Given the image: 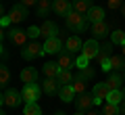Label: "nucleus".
<instances>
[{"label":"nucleus","mask_w":125,"mask_h":115,"mask_svg":"<svg viewBox=\"0 0 125 115\" xmlns=\"http://www.w3.org/2000/svg\"><path fill=\"white\" fill-rule=\"evenodd\" d=\"M58 84L61 86H67V84H73L75 82V75L71 73V69H61V73H58Z\"/></svg>","instance_id":"412c9836"},{"label":"nucleus","mask_w":125,"mask_h":115,"mask_svg":"<svg viewBox=\"0 0 125 115\" xmlns=\"http://www.w3.org/2000/svg\"><path fill=\"white\" fill-rule=\"evenodd\" d=\"M121 48H123V50H121V54H123V57H125V44H123V46H121Z\"/></svg>","instance_id":"a19ab883"},{"label":"nucleus","mask_w":125,"mask_h":115,"mask_svg":"<svg viewBox=\"0 0 125 115\" xmlns=\"http://www.w3.org/2000/svg\"><path fill=\"white\" fill-rule=\"evenodd\" d=\"M108 92H111V88H108V84H106V82H98V84H94L92 94H94L96 98H100V101H106Z\"/></svg>","instance_id":"dca6fc26"},{"label":"nucleus","mask_w":125,"mask_h":115,"mask_svg":"<svg viewBox=\"0 0 125 115\" xmlns=\"http://www.w3.org/2000/svg\"><path fill=\"white\" fill-rule=\"evenodd\" d=\"M9 17H10V21H13V23L25 21V17H27V6H23L21 2H19V4H13V9H10Z\"/></svg>","instance_id":"1a4fd4ad"},{"label":"nucleus","mask_w":125,"mask_h":115,"mask_svg":"<svg viewBox=\"0 0 125 115\" xmlns=\"http://www.w3.org/2000/svg\"><path fill=\"white\" fill-rule=\"evenodd\" d=\"M123 101H125V90H123Z\"/></svg>","instance_id":"c03bdc74"},{"label":"nucleus","mask_w":125,"mask_h":115,"mask_svg":"<svg viewBox=\"0 0 125 115\" xmlns=\"http://www.w3.org/2000/svg\"><path fill=\"white\" fill-rule=\"evenodd\" d=\"M50 9H52V0H40V2L36 4V13H38V17H46Z\"/></svg>","instance_id":"b1692460"},{"label":"nucleus","mask_w":125,"mask_h":115,"mask_svg":"<svg viewBox=\"0 0 125 115\" xmlns=\"http://www.w3.org/2000/svg\"><path fill=\"white\" fill-rule=\"evenodd\" d=\"M88 17L81 13H75V11H71V13L65 17V25L69 27V29L73 31V34H83L85 27H88Z\"/></svg>","instance_id":"f257e3e1"},{"label":"nucleus","mask_w":125,"mask_h":115,"mask_svg":"<svg viewBox=\"0 0 125 115\" xmlns=\"http://www.w3.org/2000/svg\"><path fill=\"white\" fill-rule=\"evenodd\" d=\"M40 54H44V44H40V42H36V40L27 42V44L23 46V50H21V57L25 59V61H31V59H38Z\"/></svg>","instance_id":"f03ea898"},{"label":"nucleus","mask_w":125,"mask_h":115,"mask_svg":"<svg viewBox=\"0 0 125 115\" xmlns=\"http://www.w3.org/2000/svg\"><path fill=\"white\" fill-rule=\"evenodd\" d=\"M38 2H40V0H21V4H23V6H27V9H31V6L38 4Z\"/></svg>","instance_id":"c9c22d12"},{"label":"nucleus","mask_w":125,"mask_h":115,"mask_svg":"<svg viewBox=\"0 0 125 115\" xmlns=\"http://www.w3.org/2000/svg\"><path fill=\"white\" fill-rule=\"evenodd\" d=\"M52 9H54V13L67 17V15L73 11V2L71 0H52Z\"/></svg>","instance_id":"9b49d317"},{"label":"nucleus","mask_w":125,"mask_h":115,"mask_svg":"<svg viewBox=\"0 0 125 115\" xmlns=\"http://www.w3.org/2000/svg\"><path fill=\"white\" fill-rule=\"evenodd\" d=\"M108 34H111V25H108L106 21L92 23V36L96 38V40H100V38H106Z\"/></svg>","instance_id":"9d476101"},{"label":"nucleus","mask_w":125,"mask_h":115,"mask_svg":"<svg viewBox=\"0 0 125 115\" xmlns=\"http://www.w3.org/2000/svg\"><path fill=\"white\" fill-rule=\"evenodd\" d=\"M108 88L111 90H121V86H123V77H121L119 73H111L108 75V80H106Z\"/></svg>","instance_id":"393cba45"},{"label":"nucleus","mask_w":125,"mask_h":115,"mask_svg":"<svg viewBox=\"0 0 125 115\" xmlns=\"http://www.w3.org/2000/svg\"><path fill=\"white\" fill-rule=\"evenodd\" d=\"M19 77H21L23 84H36V80H38V71L33 69V67H25V69L19 73Z\"/></svg>","instance_id":"f3484780"},{"label":"nucleus","mask_w":125,"mask_h":115,"mask_svg":"<svg viewBox=\"0 0 125 115\" xmlns=\"http://www.w3.org/2000/svg\"><path fill=\"white\" fill-rule=\"evenodd\" d=\"M100 48H102V46L98 44V40H96V38H90V40L83 42V48H81V52H83L88 59H98Z\"/></svg>","instance_id":"423d86ee"},{"label":"nucleus","mask_w":125,"mask_h":115,"mask_svg":"<svg viewBox=\"0 0 125 115\" xmlns=\"http://www.w3.org/2000/svg\"><path fill=\"white\" fill-rule=\"evenodd\" d=\"M23 115H42V109H40V105H38V102H25Z\"/></svg>","instance_id":"bb28decb"},{"label":"nucleus","mask_w":125,"mask_h":115,"mask_svg":"<svg viewBox=\"0 0 125 115\" xmlns=\"http://www.w3.org/2000/svg\"><path fill=\"white\" fill-rule=\"evenodd\" d=\"M42 90H44L46 94H58V90H61V84H58L56 77H44V84H42Z\"/></svg>","instance_id":"ddd939ff"},{"label":"nucleus","mask_w":125,"mask_h":115,"mask_svg":"<svg viewBox=\"0 0 125 115\" xmlns=\"http://www.w3.org/2000/svg\"><path fill=\"white\" fill-rule=\"evenodd\" d=\"M73 90H75V94H83L85 92V82L83 80H79V77H75V82H73Z\"/></svg>","instance_id":"2f4dec72"},{"label":"nucleus","mask_w":125,"mask_h":115,"mask_svg":"<svg viewBox=\"0 0 125 115\" xmlns=\"http://www.w3.org/2000/svg\"><path fill=\"white\" fill-rule=\"evenodd\" d=\"M111 40H113V44L123 46V44H125V31H123V29H115V31L111 34Z\"/></svg>","instance_id":"cd10ccee"},{"label":"nucleus","mask_w":125,"mask_h":115,"mask_svg":"<svg viewBox=\"0 0 125 115\" xmlns=\"http://www.w3.org/2000/svg\"><path fill=\"white\" fill-rule=\"evenodd\" d=\"M42 73H44V77H58L61 65H58L56 61H48L46 65H42Z\"/></svg>","instance_id":"4468645a"},{"label":"nucleus","mask_w":125,"mask_h":115,"mask_svg":"<svg viewBox=\"0 0 125 115\" xmlns=\"http://www.w3.org/2000/svg\"><path fill=\"white\" fill-rule=\"evenodd\" d=\"M83 48V42H81L79 36H69L67 40H65V52L73 54V52H81Z\"/></svg>","instance_id":"6e6552de"},{"label":"nucleus","mask_w":125,"mask_h":115,"mask_svg":"<svg viewBox=\"0 0 125 115\" xmlns=\"http://www.w3.org/2000/svg\"><path fill=\"white\" fill-rule=\"evenodd\" d=\"M0 23H2V27H9L13 21H10V17H2V21H0Z\"/></svg>","instance_id":"e433bc0d"},{"label":"nucleus","mask_w":125,"mask_h":115,"mask_svg":"<svg viewBox=\"0 0 125 115\" xmlns=\"http://www.w3.org/2000/svg\"><path fill=\"white\" fill-rule=\"evenodd\" d=\"M54 115H65V113H62V111H56V113H54Z\"/></svg>","instance_id":"37998d69"},{"label":"nucleus","mask_w":125,"mask_h":115,"mask_svg":"<svg viewBox=\"0 0 125 115\" xmlns=\"http://www.w3.org/2000/svg\"><path fill=\"white\" fill-rule=\"evenodd\" d=\"M121 15L125 17V2H123V6H121Z\"/></svg>","instance_id":"58836bf2"},{"label":"nucleus","mask_w":125,"mask_h":115,"mask_svg":"<svg viewBox=\"0 0 125 115\" xmlns=\"http://www.w3.org/2000/svg\"><path fill=\"white\" fill-rule=\"evenodd\" d=\"M58 96H61L62 102H73V101H75V90H73V86H71V84L61 86V90H58Z\"/></svg>","instance_id":"6ab92c4d"},{"label":"nucleus","mask_w":125,"mask_h":115,"mask_svg":"<svg viewBox=\"0 0 125 115\" xmlns=\"http://www.w3.org/2000/svg\"><path fill=\"white\" fill-rule=\"evenodd\" d=\"M85 115H98V113H96V111H90V113H85Z\"/></svg>","instance_id":"ea45409f"},{"label":"nucleus","mask_w":125,"mask_h":115,"mask_svg":"<svg viewBox=\"0 0 125 115\" xmlns=\"http://www.w3.org/2000/svg\"><path fill=\"white\" fill-rule=\"evenodd\" d=\"M6 36H9V40L13 42L15 46H25L27 44V40H29V36H27V31H23V29H17V27H13L10 31H4Z\"/></svg>","instance_id":"39448f33"},{"label":"nucleus","mask_w":125,"mask_h":115,"mask_svg":"<svg viewBox=\"0 0 125 115\" xmlns=\"http://www.w3.org/2000/svg\"><path fill=\"white\" fill-rule=\"evenodd\" d=\"M42 92H44V90H42L38 84H25V86H23V90H21L23 101H25V102H36L38 98H40Z\"/></svg>","instance_id":"20e7f679"},{"label":"nucleus","mask_w":125,"mask_h":115,"mask_svg":"<svg viewBox=\"0 0 125 115\" xmlns=\"http://www.w3.org/2000/svg\"><path fill=\"white\" fill-rule=\"evenodd\" d=\"M21 101H23V94L21 92H17L15 88H6L4 92H2V105L4 107H19L21 105Z\"/></svg>","instance_id":"7ed1b4c3"},{"label":"nucleus","mask_w":125,"mask_h":115,"mask_svg":"<svg viewBox=\"0 0 125 115\" xmlns=\"http://www.w3.org/2000/svg\"><path fill=\"white\" fill-rule=\"evenodd\" d=\"M75 115H85V113H83V111H77V113H75Z\"/></svg>","instance_id":"79ce46f5"},{"label":"nucleus","mask_w":125,"mask_h":115,"mask_svg":"<svg viewBox=\"0 0 125 115\" xmlns=\"http://www.w3.org/2000/svg\"><path fill=\"white\" fill-rule=\"evenodd\" d=\"M77 77H79V80H83V82H92V80H94V69H92V67H85V69H79Z\"/></svg>","instance_id":"c756f323"},{"label":"nucleus","mask_w":125,"mask_h":115,"mask_svg":"<svg viewBox=\"0 0 125 115\" xmlns=\"http://www.w3.org/2000/svg\"><path fill=\"white\" fill-rule=\"evenodd\" d=\"M119 111H121V115H125V101L119 105Z\"/></svg>","instance_id":"4c0bfd02"},{"label":"nucleus","mask_w":125,"mask_h":115,"mask_svg":"<svg viewBox=\"0 0 125 115\" xmlns=\"http://www.w3.org/2000/svg\"><path fill=\"white\" fill-rule=\"evenodd\" d=\"M40 27H42V36H44V38H54V36L58 34V25L54 21H44Z\"/></svg>","instance_id":"aec40b11"},{"label":"nucleus","mask_w":125,"mask_h":115,"mask_svg":"<svg viewBox=\"0 0 125 115\" xmlns=\"http://www.w3.org/2000/svg\"><path fill=\"white\" fill-rule=\"evenodd\" d=\"M92 6H94V0H73V11H75V13L88 15Z\"/></svg>","instance_id":"a211bd4d"},{"label":"nucleus","mask_w":125,"mask_h":115,"mask_svg":"<svg viewBox=\"0 0 125 115\" xmlns=\"http://www.w3.org/2000/svg\"><path fill=\"white\" fill-rule=\"evenodd\" d=\"M106 102H111V105H121L123 102V90H111L106 96Z\"/></svg>","instance_id":"a878e982"},{"label":"nucleus","mask_w":125,"mask_h":115,"mask_svg":"<svg viewBox=\"0 0 125 115\" xmlns=\"http://www.w3.org/2000/svg\"><path fill=\"white\" fill-rule=\"evenodd\" d=\"M88 61H90V59L85 57L83 52H79V57L75 59V67H77V69H85V67H88Z\"/></svg>","instance_id":"473e14b6"},{"label":"nucleus","mask_w":125,"mask_h":115,"mask_svg":"<svg viewBox=\"0 0 125 115\" xmlns=\"http://www.w3.org/2000/svg\"><path fill=\"white\" fill-rule=\"evenodd\" d=\"M73 102H75V109L77 111H85V109H90V107L94 105V94H85V92L83 94H77V98Z\"/></svg>","instance_id":"f8f14e48"},{"label":"nucleus","mask_w":125,"mask_h":115,"mask_svg":"<svg viewBox=\"0 0 125 115\" xmlns=\"http://www.w3.org/2000/svg\"><path fill=\"white\" fill-rule=\"evenodd\" d=\"M111 69H115V71L125 69V57L123 54H111Z\"/></svg>","instance_id":"5701e85b"},{"label":"nucleus","mask_w":125,"mask_h":115,"mask_svg":"<svg viewBox=\"0 0 125 115\" xmlns=\"http://www.w3.org/2000/svg\"><path fill=\"white\" fill-rule=\"evenodd\" d=\"M123 2H125V0H108V2H106V6H108L111 11H117V9L121 11V6H123Z\"/></svg>","instance_id":"f704fd0d"},{"label":"nucleus","mask_w":125,"mask_h":115,"mask_svg":"<svg viewBox=\"0 0 125 115\" xmlns=\"http://www.w3.org/2000/svg\"><path fill=\"white\" fill-rule=\"evenodd\" d=\"M44 52L46 54H61L62 52V40L58 36L54 38H46L44 40Z\"/></svg>","instance_id":"0eeeda50"},{"label":"nucleus","mask_w":125,"mask_h":115,"mask_svg":"<svg viewBox=\"0 0 125 115\" xmlns=\"http://www.w3.org/2000/svg\"><path fill=\"white\" fill-rule=\"evenodd\" d=\"M85 17H88V21L90 23H98V21H106V13H104V9H100V6H92V9H90V13L85 15Z\"/></svg>","instance_id":"2eb2a0df"},{"label":"nucleus","mask_w":125,"mask_h":115,"mask_svg":"<svg viewBox=\"0 0 125 115\" xmlns=\"http://www.w3.org/2000/svg\"><path fill=\"white\" fill-rule=\"evenodd\" d=\"M56 63L61 65V69H71V67H75V61L71 59V54H69V52H61Z\"/></svg>","instance_id":"4be33fe9"},{"label":"nucleus","mask_w":125,"mask_h":115,"mask_svg":"<svg viewBox=\"0 0 125 115\" xmlns=\"http://www.w3.org/2000/svg\"><path fill=\"white\" fill-rule=\"evenodd\" d=\"M102 115H121L119 105H111V102H106L104 109H102Z\"/></svg>","instance_id":"7c9ffc66"},{"label":"nucleus","mask_w":125,"mask_h":115,"mask_svg":"<svg viewBox=\"0 0 125 115\" xmlns=\"http://www.w3.org/2000/svg\"><path fill=\"white\" fill-rule=\"evenodd\" d=\"M27 36H29V40H36L38 36H42V27H38V25H31L29 29H27Z\"/></svg>","instance_id":"72a5a7b5"},{"label":"nucleus","mask_w":125,"mask_h":115,"mask_svg":"<svg viewBox=\"0 0 125 115\" xmlns=\"http://www.w3.org/2000/svg\"><path fill=\"white\" fill-rule=\"evenodd\" d=\"M9 82H10V71H9V67H0V86L6 90V86H9Z\"/></svg>","instance_id":"c85d7f7f"}]
</instances>
